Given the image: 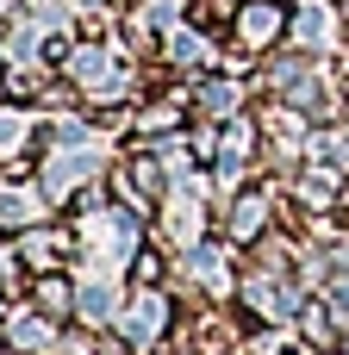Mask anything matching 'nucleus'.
Listing matches in <instances>:
<instances>
[{"instance_id":"obj_1","label":"nucleus","mask_w":349,"mask_h":355,"mask_svg":"<svg viewBox=\"0 0 349 355\" xmlns=\"http://www.w3.org/2000/svg\"><path fill=\"white\" fill-rule=\"evenodd\" d=\"M237 31H244L250 44H269V37L281 31V12H275L269 0H256V6H244V12H237Z\"/></svg>"}]
</instances>
